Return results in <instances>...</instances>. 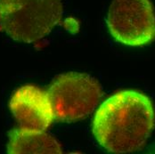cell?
Segmentation results:
<instances>
[{
  "label": "cell",
  "instance_id": "1",
  "mask_svg": "<svg viewBox=\"0 0 155 154\" xmlns=\"http://www.w3.org/2000/svg\"><path fill=\"white\" fill-rule=\"evenodd\" d=\"M155 127L154 106L143 93L122 90L96 111L93 132L97 142L112 153L142 150Z\"/></svg>",
  "mask_w": 155,
  "mask_h": 154
},
{
  "label": "cell",
  "instance_id": "2",
  "mask_svg": "<svg viewBox=\"0 0 155 154\" xmlns=\"http://www.w3.org/2000/svg\"><path fill=\"white\" fill-rule=\"evenodd\" d=\"M62 17L61 0H0V32L23 43L47 36Z\"/></svg>",
  "mask_w": 155,
  "mask_h": 154
},
{
  "label": "cell",
  "instance_id": "3",
  "mask_svg": "<svg viewBox=\"0 0 155 154\" xmlns=\"http://www.w3.org/2000/svg\"><path fill=\"white\" fill-rule=\"evenodd\" d=\"M47 93L54 118L63 122H75L87 118L103 96L102 87L97 79L78 72L58 75Z\"/></svg>",
  "mask_w": 155,
  "mask_h": 154
},
{
  "label": "cell",
  "instance_id": "4",
  "mask_svg": "<svg viewBox=\"0 0 155 154\" xmlns=\"http://www.w3.org/2000/svg\"><path fill=\"white\" fill-rule=\"evenodd\" d=\"M107 24L111 36L126 46H143L155 41V11L151 0H113Z\"/></svg>",
  "mask_w": 155,
  "mask_h": 154
},
{
  "label": "cell",
  "instance_id": "5",
  "mask_svg": "<svg viewBox=\"0 0 155 154\" xmlns=\"http://www.w3.org/2000/svg\"><path fill=\"white\" fill-rule=\"evenodd\" d=\"M9 105L21 127L46 131L54 119L48 93L34 86L17 89Z\"/></svg>",
  "mask_w": 155,
  "mask_h": 154
},
{
  "label": "cell",
  "instance_id": "6",
  "mask_svg": "<svg viewBox=\"0 0 155 154\" xmlns=\"http://www.w3.org/2000/svg\"><path fill=\"white\" fill-rule=\"evenodd\" d=\"M8 152L20 153H62L61 143L44 130L20 126L10 132Z\"/></svg>",
  "mask_w": 155,
  "mask_h": 154
}]
</instances>
